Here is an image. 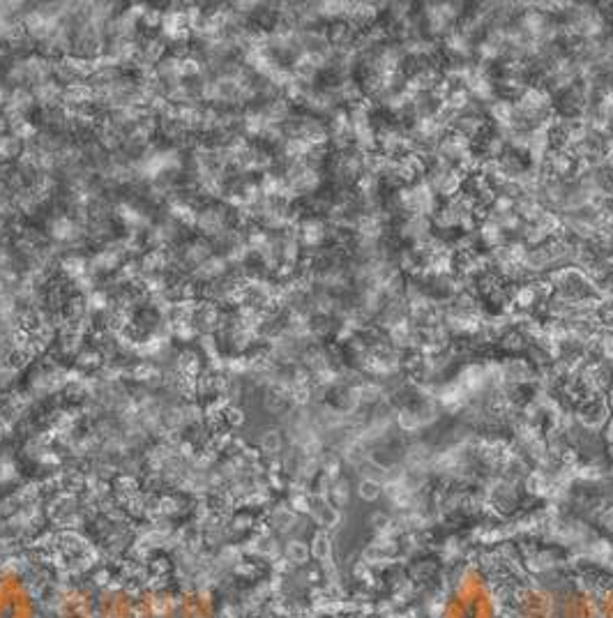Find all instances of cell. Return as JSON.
<instances>
[{
  "mask_svg": "<svg viewBox=\"0 0 613 618\" xmlns=\"http://www.w3.org/2000/svg\"><path fill=\"white\" fill-rule=\"evenodd\" d=\"M63 317H65V321H70V324H74V321H84V319L91 317V309H88V302H86L84 295L74 293L72 298L65 302Z\"/></svg>",
  "mask_w": 613,
  "mask_h": 618,
  "instance_id": "obj_1",
  "label": "cell"
},
{
  "mask_svg": "<svg viewBox=\"0 0 613 618\" xmlns=\"http://www.w3.org/2000/svg\"><path fill=\"white\" fill-rule=\"evenodd\" d=\"M8 97H10V88L5 84H0V109H5V104H8Z\"/></svg>",
  "mask_w": 613,
  "mask_h": 618,
  "instance_id": "obj_2",
  "label": "cell"
}]
</instances>
